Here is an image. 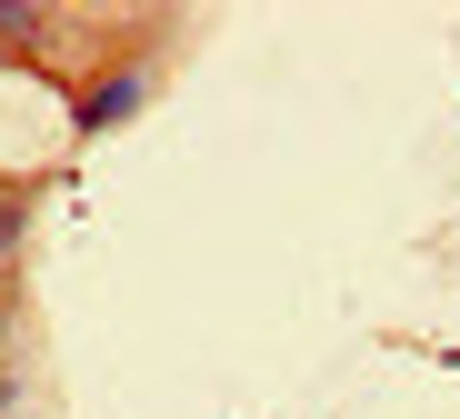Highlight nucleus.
I'll use <instances>...</instances> for the list:
<instances>
[{"label": "nucleus", "mask_w": 460, "mask_h": 419, "mask_svg": "<svg viewBox=\"0 0 460 419\" xmlns=\"http://www.w3.org/2000/svg\"><path fill=\"white\" fill-rule=\"evenodd\" d=\"M130 100H140V80H130V70H120V80H101V100L81 110V130H101V120H120Z\"/></svg>", "instance_id": "f257e3e1"}]
</instances>
